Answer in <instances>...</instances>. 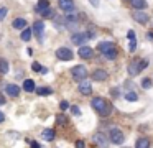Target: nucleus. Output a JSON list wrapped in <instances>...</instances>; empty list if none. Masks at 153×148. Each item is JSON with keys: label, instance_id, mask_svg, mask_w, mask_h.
Returning a JSON list of instances; mask_svg holds the SVG:
<instances>
[{"label": "nucleus", "instance_id": "nucleus-1", "mask_svg": "<svg viewBox=\"0 0 153 148\" xmlns=\"http://www.w3.org/2000/svg\"><path fill=\"white\" fill-rule=\"evenodd\" d=\"M91 105H92V109L100 115V117L110 115L112 114V109H114L112 104H110V100H107V99H104V97H94L92 100H91Z\"/></svg>", "mask_w": 153, "mask_h": 148}, {"label": "nucleus", "instance_id": "nucleus-2", "mask_svg": "<svg viewBox=\"0 0 153 148\" xmlns=\"http://www.w3.org/2000/svg\"><path fill=\"white\" fill-rule=\"evenodd\" d=\"M97 49H99V51L104 54V58L109 59V61H114V59L117 58V46H115V43H112V41H102V43H99Z\"/></svg>", "mask_w": 153, "mask_h": 148}, {"label": "nucleus", "instance_id": "nucleus-3", "mask_svg": "<svg viewBox=\"0 0 153 148\" xmlns=\"http://www.w3.org/2000/svg\"><path fill=\"white\" fill-rule=\"evenodd\" d=\"M146 66H148V59H138V61H135V62H130L128 64V74L130 76L140 74Z\"/></svg>", "mask_w": 153, "mask_h": 148}, {"label": "nucleus", "instance_id": "nucleus-4", "mask_svg": "<svg viewBox=\"0 0 153 148\" xmlns=\"http://www.w3.org/2000/svg\"><path fill=\"white\" fill-rule=\"evenodd\" d=\"M71 76H73V79H74V81L82 82L84 79L87 77V69H86V66H82V64L74 66V68L71 69Z\"/></svg>", "mask_w": 153, "mask_h": 148}, {"label": "nucleus", "instance_id": "nucleus-5", "mask_svg": "<svg viewBox=\"0 0 153 148\" xmlns=\"http://www.w3.org/2000/svg\"><path fill=\"white\" fill-rule=\"evenodd\" d=\"M92 143L96 145L97 148H109V138H107L102 132H97L92 137Z\"/></svg>", "mask_w": 153, "mask_h": 148}, {"label": "nucleus", "instance_id": "nucleus-6", "mask_svg": "<svg viewBox=\"0 0 153 148\" xmlns=\"http://www.w3.org/2000/svg\"><path fill=\"white\" fill-rule=\"evenodd\" d=\"M73 51H71L69 48H66V46H61V48L56 49V58L59 59V61H71L73 59Z\"/></svg>", "mask_w": 153, "mask_h": 148}, {"label": "nucleus", "instance_id": "nucleus-7", "mask_svg": "<svg viewBox=\"0 0 153 148\" xmlns=\"http://www.w3.org/2000/svg\"><path fill=\"white\" fill-rule=\"evenodd\" d=\"M109 135H110V141H112L114 145H122L123 140H125V137H123L122 130H119V128H112Z\"/></svg>", "mask_w": 153, "mask_h": 148}, {"label": "nucleus", "instance_id": "nucleus-8", "mask_svg": "<svg viewBox=\"0 0 153 148\" xmlns=\"http://www.w3.org/2000/svg\"><path fill=\"white\" fill-rule=\"evenodd\" d=\"M58 7H59L61 10H63L64 13H74V10H76V5H74V0H59V3H58Z\"/></svg>", "mask_w": 153, "mask_h": 148}, {"label": "nucleus", "instance_id": "nucleus-9", "mask_svg": "<svg viewBox=\"0 0 153 148\" xmlns=\"http://www.w3.org/2000/svg\"><path fill=\"white\" fill-rule=\"evenodd\" d=\"M87 39H89L87 33H81V31H77V33H74V35H71V41H73L74 45H77V46H84Z\"/></svg>", "mask_w": 153, "mask_h": 148}, {"label": "nucleus", "instance_id": "nucleus-10", "mask_svg": "<svg viewBox=\"0 0 153 148\" xmlns=\"http://www.w3.org/2000/svg\"><path fill=\"white\" fill-rule=\"evenodd\" d=\"M77 54H79L82 59H91V58L94 56V49L91 48V46L84 45V46H79V51H77Z\"/></svg>", "mask_w": 153, "mask_h": 148}, {"label": "nucleus", "instance_id": "nucleus-11", "mask_svg": "<svg viewBox=\"0 0 153 148\" xmlns=\"http://www.w3.org/2000/svg\"><path fill=\"white\" fill-rule=\"evenodd\" d=\"M92 79L94 81H97V82H102V81H105L107 77H109V72L105 71V69H94L92 71Z\"/></svg>", "mask_w": 153, "mask_h": 148}, {"label": "nucleus", "instance_id": "nucleus-12", "mask_svg": "<svg viewBox=\"0 0 153 148\" xmlns=\"http://www.w3.org/2000/svg\"><path fill=\"white\" fill-rule=\"evenodd\" d=\"M31 31H33L35 35L38 36V39L41 41V36H43V31H45V22H43V20H38V22H35L33 30H31Z\"/></svg>", "mask_w": 153, "mask_h": 148}, {"label": "nucleus", "instance_id": "nucleus-13", "mask_svg": "<svg viewBox=\"0 0 153 148\" xmlns=\"http://www.w3.org/2000/svg\"><path fill=\"white\" fill-rule=\"evenodd\" d=\"M133 18H135V22H138L140 25H146L148 23V13L145 12H133Z\"/></svg>", "mask_w": 153, "mask_h": 148}, {"label": "nucleus", "instance_id": "nucleus-14", "mask_svg": "<svg viewBox=\"0 0 153 148\" xmlns=\"http://www.w3.org/2000/svg\"><path fill=\"white\" fill-rule=\"evenodd\" d=\"M5 91H7V94L12 95V97H18V94H20V86H17V84H8L7 87H5Z\"/></svg>", "mask_w": 153, "mask_h": 148}, {"label": "nucleus", "instance_id": "nucleus-15", "mask_svg": "<svg viewBox=\"0 0 153 148\" xmlns=\"http://www.w3.org/2000/svg\"><path fill=\"white\" fill-rule=\"evenodd\" d=\"M79 92H81L82 95H91V94H92V87H91L89 82L82 81V82L79 84Z\"/></svg>", "mask_w": 153, "mask_h": 148}, {"label": "nucleus", "instance_id": "nucleus-16", "mask_svg": "<svg viewBox=\"0 0 153 148\" xmlns=\"http://www.w3.org/2000/svg\"><path fill=\"white\" fill-rule=\"evenodd\" d=\"M54 130L53 128H45L43 132H41V137H43V140H46V141H53L54 140Z\"/></svg>", "mask_w": 153, "mask_h": 148}, {"label": "nucleus", "instance_id": "nucleus-17", "mask_svg": "<svg viewBox=\"0 0 153 148\" xmlns=\"http://www.w3.org/2000/svg\"><path fill=\"white\" fill-rule=\"evenodd\" d=\"M12 26H13L15 30H25L27 28V20L25 18H15L13 22H12Z\"/></svg>", "mask_w": 153, "mask_h": 148}, {"label": "nucleus", "instance_id": "nucleus-18", "mask_svg": "<svg viewBox=\"0 0 153 148\" xmlns=\"http://www.w3.org/2000/svg\"><path fill=\"white\" fill-rule=\"evenodd\" d=\"M130 3L137 12H143V8H146V0H130Z\"/></svg>", "mask_w": 153, "mask_h": 148}, {"label": "nucleus", "instance_id": "nucleus-19", "mask_svg": "<svg viewBox=\"0 0 153 148\" xmlns=\"http://www.w3.org/2000/svg\"><path fill=\"white\" fill-rule=\"evenodd\" d=\"M35 81L33 79H25V82H23V91H27V92H35Z\"/></svg>", "mask_w": 153, "mask_h": 148}, {"label": "nucleus", "instance_id": "nucleus-20", "mask_svg": "<svg viewBox=\"0 0 153 148\" xmlns=\"http://www.w3.org/2000/svg\"><path fill=\"white\" fill-rule=\"evenodd\" d=\"M56 125L58 127H66L68 125V117L64 114H56Z\"/></svg>", "mask_w": 153, "mask_h": 148}, {"label": "nucleus", "instance_id": "nucleus-21", "mask_svg": "<svg viewBox=\"0 0 153 148\" xmlns=\"http://www.w3.org/2000/svg\"><path fill=\"white\" fill-rule=\"evenodd\" d=\"M10 66H8V61L4 58H0V74H7Z\"/></svg>", "mask_w": 153, "mask_h": 148}, {"label": "nucleus", "instance_id": "nucleus-22", "mask_svg": "<svg viewBox=\"0 0 153 148\" xmlns=\"http://www.w3.org/2000/svg\"><path fill=\"white\" fill-rule=\"evenodd\" d=\"M135 148H150V140L148 138H138L135 143Z\"/></svg>", "mask_w": 153, "mask_h": 148}, {"label": "nucleus", "instance_id": "nucleus-23", "mask_svg": "<svg viewBox=\"0 0 153 148\" xmlns=\"http://www.w3.org/2000/svg\"><path fill=\"white\" fill-rule=\"evenodd\" d=\"M31 35H33L31 28H25L23 31H22V35H20L22 41H30V39H31Z\"/></svg>", "mask_w": 153, "mask_h": 148}, {"label": "nucleus", "instance_id": "nucleus-24", "mask_svg": "<svg viewBox=\"0 0 153 148\" xmlns=\"http://www.w3.org/2000/svg\"><path fill=\"white\" fill-rule=\"evenodd\" d=\"M41 16H43V18H53L54 16V10L51 8V7H48V8H45V10H41Z\"/></svg>", "mask_w": 153, "mask_h": 148}, {"label": "nucleus", "instance_id": "nucleus-25", "mask_svg": "<svg viewBox=\"0 0 153 148\" xmlns=\"http://www.w3.org/2000/svg\"><path fill=\"white\" fill-rule=\"evenodd\" d=\"M35 92H36L38 95H50L53 91H51L50 87H38V89H35Z\"/></svg>", "mask_w": 153, "mask_h": 148}, {"label": "nucleus", "instance_id": "nucleus-26", "mask_svg": "<svg viewBox=\"0 0 153 148\" xmlns=\"http://www.w3.org/2000/svg\"><path fill=\"white\" fill-rule=\"evenodd\" d=\"M137 99H138V95H137V92H133V91H128L125 94V100H128V102H135Z\"/></svg>", "mask_w": 153, "mask_h": 148}, {"label": "nucleus", "instance_id": "nucleus-27", "mask_svg": "<svg viewBox=\"0 0 153 148\" xmlns=\"http://www.w3.org/2000/svg\"><path fill=\"white\" fill-rule=\"evenodd\" d=\"M50 7V0H38V10H45V8H48Z\"/></svg>", "mask_w": 153, "mask_h": 148}, {"label": "nucleus", "instance_id": "nucleus-28", "mask_svg": "<svg viewBox=\"0 0 153 148\" xmlns=\"http://www.w3.org/2000/svg\"><path fill=\"white\" fill-rule=\"evenodd\" d=\"M142 87L143 89H150V87H152V79H150V77L142 79Z\"/></svg>", "mask_w": 153, "mask_h": 148}, {"label": "nucleus", "instance_id": "nucleus-29", "mask_svg": "<svg viewBox=\"0 0 153 148\" xmlns=\"http://www.w3.org/2000/svg\"><path fill=\"white\" fill-rule=\"evenodd\" d=\"M7 13H8L7 7H0V22H4V18L7 16Z\"/></svg>", "mask_w": 153, "mask_h": 148}, {"label": "nucleus", "instance_id": "nucleus-30", "mask_svg": "<svg viewBox=\"0 0 153 148\" xmlns=\"http://www.w3.org/2000/svg\"><path fill=\"white\" fill-rule=\"evenodd\" d=\"M71 112H73V115H81V109L77 107V105H73V107H71Z\"/></svg>", "mask_w": 153, "mask_h": 148}, {"label": "nucleus", "instance_id": "nucleus-31", "mask_svg": "<svg viewBox=\"0 0 153 148\" xmlns=\"http://www.w3.org/2000/svg\"><path fill=\"white\" fill-rule=\"evenodd\" d=\"M31 69L36 71V72H40L41 71V64H40V62H33V64H31Z\"/></svg>", "mask_w": 153, "mask_h": 148}, {"label": "nucleus", "instance_id": "nucleus-32", "mask_svg": "<svg viewBox=\"0 0 153 148\" xmlns=\"http://www.w3.org/2000/svg\"><path fill=\"white\" fill-rule=\"evenodd\" d=\"M127 36H128V39H130V41H135V31H133V30H128Z\"/></svg>", "mask_w": 153, "mask_h": 148}, {"label": "nucleus", "instance_id": "nucleus-33", "mask_svg": "<svg viewBox=\"0 0 153 148\" xmlns=\"http://www.w3.org/2000/svg\"><path fill=\"white\" fill-rule=\"evenodd\" d=\"M68 107H69V102H68V100H63V102L59 104V109H61V110H66Z\"/></svg>", "mask_w": 153, "mask_h": 148}, {"label": "nucleus", "instance_id": "nucleus-34", "mask_svg": "<svg viewBox=\"0 0 153 148\" xmlns=\"http://www.w3.org/2000/svg\"><path fill=\"white\" fill-rule=\"evenodd\" d=\"M128 49H130V51H135V49H137V39H135V41H130Z\"/></svg>", "mask_w": 153, "mask_h": 148}, {"label": "nucleus", "instance_id": "nucleus-35", "mask_svg": "<svg viewBox=\"0 0 153 148\" xmlns=\"http://www.w3.org/2000/svg\"><path fill=\"white\" fill-rule=\"evenodd\" d=\"M76 148H86L84 141H82V140H77V141H76Z\"/></svg>", "mask_w": 153, "mask_h": 148}, {"label": "nucleus", "instance_id": "nucleus-36", "mask_svg": "<svg viewBox=\"0 0 153 148\" xmlns=\"http://www.w3.org/2000/svg\"><path fill=\"white\" fill-rule=\"evenodd\" d=\"M27 141H28V143L31 145V148H40V145H38L36 141H33V140H27Z\"/></svg>", "mask_w": 153, "mask_h": 148}, {"label": "nucleus", "instance_id": "nucleus-37", "mask_svg": "<svg viewBox=\"0 0 153 148\" xmlns=\"http://www.w3.org/2000/svg\"><path fill=\"white\" fill-rule=\"evenodd\" d=\"M5 102H7V99H5V95L2 94V92H0V105H4Z\"/></svg>", "mask_w": 153, "mask_h": 148}, {"label": "nucleus", "instance_id": "nucleus-38", "mask_svg": "<svg viewBox=\"0 0 153 148\" xmlns=\"http://www.w3.org/2000/svg\"><path fill=\"white\" fill-rule=\"evenodd\" d=\"M5 120V115H4V112H0V123Z\"/></svg>", "mask_w": 153, "mask_h": 148}, {"label": "nucleus", "instance_id": "nucleus-39", "mask_svg": "<svg viewBox=\"0 0 153 148\" xmlns=\"http://www.w3.org/2000/svg\"><path fill=\"white\" fill-rule=\"evenodd\" d=\"M40 72H41V74H46V72H48V69H46V68H41V71H40Z\"/></svg>", "mask_w": 153, "mask_h": 148}, {"label": "nucleus", "instance_id": "nucleus-40", "mask_svg": "<svg viewBox=\"0 0 153 148\" xmlns=\"http://www.w3.org/2000/svg\"><path fill=\"white\" fill-rule=\"evenodd\" d=\"M146 36H148L150 39H153V31H150V33H146Z\"/></svg>", "mask_w": 153, "mask_h": 148}, {"label": "nucleus", "instance_id": "nucleus-41", "mask_svg": "<svg viewBox=\"0 0 153 148\" xmlns=\"http://www.w3.org/2000/svg\"><path fill=\"white\" fill-rule=\"evenodd\" d=\"M91 3H92V5H97V3H99V0H91Z\"/></svg>", "mask_w": 153, "mask_h": 148}, {"label": "nucleus", "instance_id": "nucleus-42", "mask_svg": "<svg viewBox=\"0 0 153 148\" xmlns=\"http://www.w3.org/2000/svg\"><path fill=\"white\" fill-rule=\"evenodd\" d=\"M125 148H127V147H125Z\"/></svg>", "mask_w": 153, "mask_h": 148}]
</instances>
